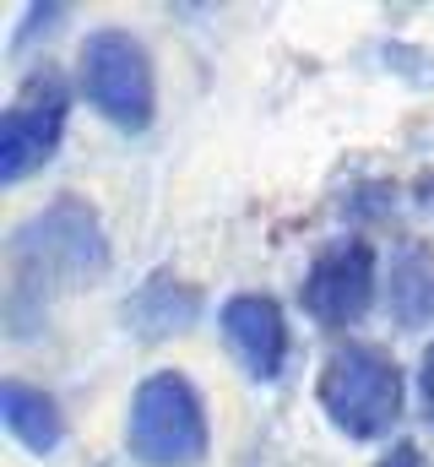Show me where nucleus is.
<instances>
[{
    "mask_svg": "<svg viewBox=\"0 0 434 467\" xmlns=\"http://www.w3.org/2000/svg\"><path fill=\"white\" fill-rule=\"evenodd\" d=\"M108 261V244L98 234L93 207L82 202H55L38 213L11 244V316H27L49 305L60 288L93 283Z\"/></svg>",
    "mask_w": 434,
    "mask_h": 467,
    "instance_id": "nucleus-1",
    "label": "nucleus"
},
{
    "mask_svg": "<svg viewBox=\"0 0 434 467\" xmlns=\"http://www.w3.org/2000/svg\"><path fill=\"white\" fill-rule=\"evenodd\" d=\"M130 457L147 467H196L207 457V413L185 375L158 369L130 397Z\"/></svg>",
    "mask_w": 434,
    "mask_h": 467,
    "instance_id": "nucleus-2",
    "label": "nucleus"
},
{
    "mask_svg": "<svg viewBox=\"0 0 434 467\" xmlns=\"http://www.w3.org/2000/svg\"><path fill=\"white\" fill-rule=\"evenodd\" d=\"M315 397L326 419L353 441H380L402 419V375L375 348H336L326 358Z\"/></svg>",
    "mask_w": 434,
    "mask_h": 467,
    "instance_id": "nucleus-3",
    "label": "nucleus"
},
{
    "mask_svg": "<svg viewBox=\"0 0 434 467\" xmlns=\"http://www.w3.org/2000/svg\"><path fill=\"white\" fill-rule=\"evenodd\" d=\"M82 88L93 99V109L104 119H114L119 130H141L152 119V66H147V49L119 33L104 27L88 38L82 49Z\"/></svg>",
    "mask_w": 434,
    "mask_h": 467,
    "instance_id": "nucleus-4",
    "label": "nucleus"
},
{
    "mask_svg": "<svg viewBox=\"0 0 434 467\" xmlns=\"http://www.w3.org/2000/svg\"><path fill=\"white\" fill-rule=\"evenodd\" d=\"M66 130V93L60 82H33L0 119V180L16 185L33 169H44Z\"/></svg>",
    "mask_w": 434,
    "mask_h": 467,
    "instance_id": "nucleus-5",
    "label": "nucleus"
},
{
    "mask_svg": "<svg viewBox=\"0 0 434 467\" xmlns=\"http://www.w3.org/2000/svg\"><path fill=\"white\" fill-rule=\"evenodd\" d=\"M375 299V255L369 244L347 239V244H331L321 261L310 266L305 277V310L321 321V327H347L369 310Z\"/></svg>",
    "mask_w": 434,
    "mask_h": 467,
    "instance_id": "nucleus-6",
    "label": "nucleus"
},
{
    "mask_svg": "<svg viewBox=\"0 0 434 467\" xmlns=\"http://www.w3.org/2000/svg\"><path fill=\"white\" fill-rule=\"evenodd\" d=\"M222 337H228V348L244 364L250 380H272L288 358V321L261 294H233L222 305Z\"/></svg>",
    "mask_w": 434,
    "mask_h": 467,
    "instance_id": "nucleus-7",
    "label": "nucleus"
},
{
    "mask_svg": "<svg viewBox=\"0 0 434 467\" xmlns=\"http://www.w3.org/2000/svg\"><path fill=\"white\" fill-rule=\"evenodd\" d=\"M0 419H5V435L16 446L38 451V457H49L60 446V435H66L60 408L38 386H27V380H0Z\"/></svg>",
    "mask_w": 434,
    "mask_h": 467,
    "instance_id": "nucleus-8",
    "label": "nucleus"
},
{
    "mask_svg": "<svg viewBox=\"0 0 434 467\" xmlns=\"http://www.w3.org/2000/svg\"><path fill=\"white\" fill-rule=\"evenodd\" d=\"M125 321L136 327V332H185L191 321H196V288H185V283H174L169 272L163 277H152L130 305H125Z\"/></svg>",
    "mask_w": 434,
    "mask_h": 467,
    "instance_id": "nucleus-9",
    "label": "nucleus"
},
{
    "mask_svg": "<svg viewBox=\"0 0 434 467\" xmlns=\"http://www.w3.org/2000/svg\"><path fill=\"white\" fill-rule=\"evenodd\" d=\"M391 310L402 327H424L434 316V250H402L391 266Z\"/></svg>",
    "mask_w": 434,
    "mask_h": 467,
    "instance_id": "nucleus-10",
    "label": "nucleus"
},
{
    "mask_svg": "<svg viewBox=\"0 0 434 467\" xmlns=\"http://www.w3.org/2000/svg\"><path fill=\"white\" fill-rule=\"evenodd\" d=\"M418 391H424V419L434 424V343L424 348V364H418Z\"/></svg>",
    "mask_w": 434,
    "mask_h": 467,
    "instance_id": "nucleus-11",
    "label": "nucleus"
},
{
    "mask_svg": "<svg viewBox=\"0 0 434 467\" xmlns=\"http://www.w3.org/2000/svg\"><path fill=\"white\" fill-rule=\"evenodd\" d=\"M380 467H424V462H418V446H397Z\"/></svg>",
    "mask_w": 434,
    "mask_h": 467,
    "instance_id": "nucleus-12",
    "label": "nucleus"
}]
</instances>
